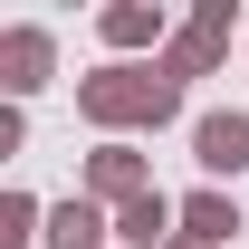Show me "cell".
<instances>
[{"instance_id": "6da1fadb", "label": "cell", "mask_w": 249, "mask_h": 249, "mask_svg": "<svg viewBox=\"0 0 249 249\" xmlns=\"http://www.w3.org/2000/svg\"><path fill=\"white\" fill-rule=\"evenodd\" d=\"M77 115L106 124V144H134V134H154V124L182 115V77L173 67H144V58H115V67H96V77H77Z\"/></svg>"}, {"instance_id": "7a4b0ae2", "label": "cell", "mask_w": 249, "mask_h": 249, "mask_svg": "<svg viewBox=\"0 0 249 249\" xmlns=\"http://www.w3.org/2000/svg\"><path fill=\"white\" fill-rule=\"evenodd\" d=\"M220 48H230V0H201L182 29H173L163 67H173V77H211V67H220Z\"/></svg>"}, {"instance_id": "3957f363", "label": "cell", "mask_w": 249, "mask_h": 249, "mask_svg": "<svg viewBox=\"0 0 249 249\" xmlns=\"http://www.w3.org/2000/svg\"><path fill=\"white\" fill-rule=\"evenodd\" d=\"M154 192V163L134 154V144H96L87 154V201L96 211H124V201H144Z\"/></svg>"}, {"instance_id": "277c9868", "label": "cell", "mask_w": 249, "mask_h": 249, "mask_svg": "<svg viewBox=\"0 0 249 249\" xmlns=\"http://www.w3.org/2000/svg\"><path fill=\"white\" fill-rule=\"evenodd\" d=\"M192 163H201L211 182H240V173H249V115H240V106H220V115L192 124Z\"/></svg>"}, {"instance_id": "5b68a950", "label": "cell", "mask_w": 249, "mask_h": 249, "mask_svg": "<svg viewBox=\"0 0 249 249\" xmlns=\"http://www.w3.org/2000/svg\"><path fill=\"white\" fill-rule=\"evenodd\" d=\"M48 77H58V38L29 29V19H19V29H0V87H10V96H38Z\"/></svg>"}, {"instance_id": "8992f818", "label": "cell", "mask_w": 249, "mask_h": 249, "mask_svg": "<svg viewBox=\"0 0 249 249\" xmlns=\"http://www.w3.org/2000/svg\"><path fill=\"white\" fill-rule=\"evenodd\" d=\"M96 38H106V48H124V58H134V48H173L154 0H106V10H96Z\"/></svg>"}, {"instance_id": "52a82bcc", "label": "cell", "mask_w": 249, "mask_h": 249, "mask_svg": "<svg viewBox=\"0 0 249 249\" xmlns=\"http://www.w3.org/2000/svg\"><path fill=\"white\" fill-rule=\"evenodd\" d=\"M173 220H182V201L144 192V201H124V211H115V240H124V249H173V240H182Z\"/></svg>"}, {"instance_id": "ba28073f", "label": "cell", "mask_w": 249, "mask_h": 249, "mask_svg": "<svg viewBox=\"0 0 249 249\" xmlns=\"http://www.w3.org/2000/svg\"><path fill=\"white\" fill-rule=\"evenodd\" d=\"M106 230H115V220L96 211L87 192H77V201H48V249H106Z\"/></svg>"}, {"instance_id": "9c48e42d", "label": "cell", "mask_w": 249, "mask_h": 249, "mask_svg": "<svg viewBox=\"0 0 249 249\" xmlns=\"http://www.w3.org/2000/svg\"><path fill=\"white\" fill-rule=\"evenodd\" d=\"M182 230L211 240V249H230V240H240V201H230V192H192V201H182Z\"/></svg>"}, {"instance_id": "30bf717a", "label": "cell", "mask_w": 249, "mask_h": 249, "mask_svg": "<svg viewBox=\"0 0 249 249\" xmlns=\"http://www.w3.org/2000/svg\"><path fill=\"white\" fill-rule=\"evenodd\" d=\"M0 249H48V211L29 192H0Z\"/></svg>"}, {"instance_id": "8fae6325", "label": "cell", "mask_w": 249, "mask_h": 249, "mask_svg": "<svg viewBox=\"0 0 249 249\" xmlns=\"http://www.w3.org/2000/svg\"><path fill=\"white\" fill-rule=\"evenodd\" d=\"M173 249H211V240H192V230H182V240H173Z\"/></svg>"}]
</instances>
